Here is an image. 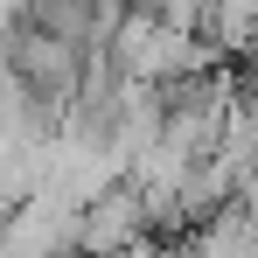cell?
<instances>
[{
	"mask_svg": "<svg viewBox=\"0 0 258 258\" xmlns=\"http://www.w3.org/2000/svg\"><path fill=\"white\" fill-rule=\"evenodd\" d=\"M7 63H14V77L35 91V98H56V105H70L77 98V77H84V49L63 42V35H49V28H35L28 14L21 21H7Z\"/></svg>",
	"mask_w": 258,
	"mask_h": 258,
	"instance_id": "obj_1",
	"label": "cell"
},
{
	"mask_svg": "<svg viewBox=\"0 0 258 258\" xmlns=\"http://www.w3.org/2000/svg\"><path fill=\"white\" fill-rule=\"evenodd\" d=\"M0 237H7L14 258H84V210L63 203V196H49V188H35L0 223Z\"/></svg>",
	"mask_w": 258,
	"mask_h": 258,
	"instance_id": "obj_2",
	"label": "cell"
},
{
	"mask_svg": "<svg viewBox=\"0 0 258 258\" xmlns=\"http://www.w3.org/2000/svg\"><path fill=\"white\" fill-rule=\"evenodd\" d=\"M147 230H154V223H147V203H140V188H133L126 174H119L105 196L84 203V258H112L119 244L147 237Z\"/></svg>",
	"mask_w": 258,
	"mask_h": 258,
	"instance_id": "obj_3",
	"label": "cell"
},
{
	"mask_svg": "<svg viewBox=\"0 0 258 258\" xmlns=\"http://www.w3.org/2000/svg\"><path fill=\"white\" fill-rule=\"evenodd\" d=\"M196 35H203L216 56L244 63V56L258 49V0H203V14H196Z\"/></svg>",
	"mask_w": 258,
	"mask_h": 258,
	"instance_id": "obj_4",
	"label": "cell"
},
{
	"mask_svg": "<svg viewBox=\"0 0 258 258\" xmlns=\"http://www.w3.org/2000/svg\"><path fill=\"white\" fill-rule=\"evenodd\" d=\"M28 21L49 28V35H63V42H91V0H28Z\"/></svg>",
	"mask_w": 258,
	"mask_h": 258,
	"instance_id": "obj_5",
	"label": "cell"
},
{
	"mask_svg": "<svg viewBox=\"0 0 258 258\" xmlns=\"http://www.w3.org/2000/svg\"><path fill=\"white\" fill-rule=\"evenodd\" d=\"M112 258H161V237L147 230V237H133V244H119V251H112Z\"/></svg>",
	"mask_w": 258,
	"mask_h": 258,
	"instance_id": "obj_6",
	"label": "cell"
},
{
	"mask_svg": "<svg viewBox=\"0 0 258 258\" xmlns=\"http://www.w3.org/2000/svg\"><path fill=\"white\" fill-rule=\"evenodd\" d=\"M0 258H14V251H7V237H0Z\"/></svg>",
	"mask_w": 258,
	"mask_h": 258,
	"instance_id": "obj_7",
	"label": "cell"
}]
</instances>
